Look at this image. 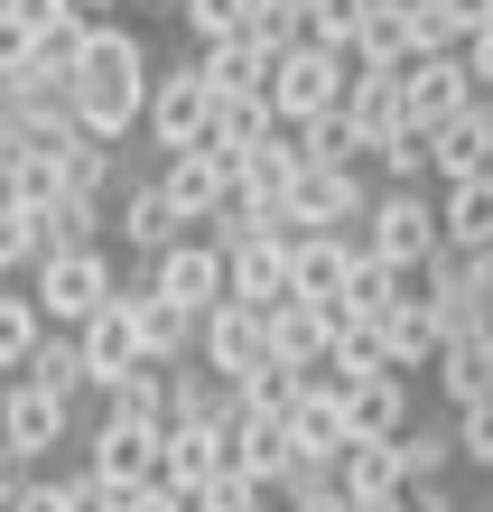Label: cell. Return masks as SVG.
I'll return each mask as SVG.
<instances>
[{"mask_svg": "<svg viewBox=\"0 0 493 512\" xmlns=\"http://www.w3.org/2000/svg\"><path fill=\"white\" fill-rule=\"evenodd\" d=\"M149 84H159V66H149L140 28L94 19V56H84V75H75V122L121 149L131 131H149Z\"/></svg>", "mask_w": 493, "mask_h": 512, "instance_id": "6da1fadb", "label": "cell"}, {"mask_svg": "<svg viewBox=\"0 0 493 512\" xmlns=\"http://www.w3.org/2000/svg\"><path fill=\"white\" fill-rule=\"evenodd\" d=\"M354 94V56L326 47V38H289L280 47V75H270V103H280V122H317V112H345Z\"/></svg>", "mask_w": 493, "mask_h": 512, "instance_id": "7a4b0ae2", "label": "cell"}, {"mask_svg": "<svg viewBox=\"0 0 493 512\" xmlns=\"http://www.w3.org/2000/svg\"><path fill=\"white\" fill-rule=\"evenodd\" d=\"M363 243L391 252L400 270H428V261L447 252V205H438V187H382L373 215H363Z\"/></svg>", "mask_w": 493, "mask_h": 512, "instance_id": "3957f363", "label": "cell"}, {"mask_svg": "<svg viewBox=\"0 0 493 512\" xmlns=\"http://www.w3.org/2000/svg\"><path fill=\"white\" fill-rule=\"evenodd\" d=\"M373 177L363 168H326V159H307L298 168V187L280 196V215H289V233H363V215H373Z\"/></svg>", "mask_w": 493, "mask_h": 512, "instance_id": "277c9868", "label": "cell"}, {"mask_svg": "<svg viewBox=\"0 0 493 512\" xmlns=\"http://www.w3.org/2000/svg\"><path fill=\"white\" fill-rule=\"evenodd\" d=\"M28 289L47 298V326H84L94 308H112L121 298V270L103 243H84V252H47L38 270H28Z\"/></svg>", "mask_w": 493, "mask_h": 512, "instance_id": "5b68a950", "label": "cell"}, {"mask_svg": "<svg viewBox=\"0 0 493 512\" xmlns=\"http://www.w3.org/2000/svg\"><path fill=\"white\" fill-rule=\"evenodd\" d=\"M214 112H224V94H214V75L196 66V56L149 84V140H159V149H205L214 140Z\"/></svg>", "mask_w": 493, "mask_h": 512, "instance_id": "8992f818", "label": "cell"}, {"mask_svg": "<svg viewBox=\"0 0 493 512\" xmlns=\"http://www.w3.org/2000/svg\"><path fill=\"white\" fill-rule=\"evenodd\" d=\"M149 289L159 298H177V308H196V317H214L233 298V261H224V243H214V233H187V243H168L159 261L140 270Z\"/></svg>", "mask_w": 493, "mask_h": 512, "instance_id": "52a82bcc", "label": "cell"}, {"mask_svg": "<svg viewBox=\"0 0 493 512\" xmlns=\"http://www.w3.org/2000/svg\"><path fill=\"white\" fill-rule=\"evenodd\" d=\"M0 438H10L19 457L47 466V447L75 438V401H66V391H47V382H28V373H10V391H0Z\"/></svg>", "mask_w": 493, "mask_h": 512, "instance_id": "ba28073f", "label": "cell"}, {"mask_svg": "<svg viewBox=\"0 0 493 512\" xmlns=\"http://www.w3.org/2000/svg\"><path fill=\"white\" fill-rule=\"evenodd\" d=\"M159 187L177 196V215H187V224L205 233V224H214V215H224V205L242 196V168H233L224 149L205 140V149H168V168H159Z\"/></svg>", "mask_w": 493, "mask_h": 512, "instance_id": "9c48e42d", "label": "cell"}, {"mask_svg": "<svg viewBox=\"0 0 493 512\" xmlns=\"http://www.w3.org/2000/svg\"><path fill=\"white\" fill-rule=\"evenodd\" d=\"M112 233H121V252H140V261H159L168 243H187V215H177V196L159 187V177H121V196H112Z\"/></svg>", "mask_w": 493, "mask_h": 512, "instance_id": "30bf717a", "label": "cell"}, {"mask_svg": "<svg viewBox=\"0 0 493 512\" xmlns=\"http://www.w3.org/2000/svg\"><path fill=\"white\" fill-rule=\"evenodd\" d=\"M84 466L103 475L112 494H140V485H159V429L149 419H94V438H84Z\"/></svg>", "mask_w": 493, "mask_h": 512, "instance_id": "8fae6325", "label": "cell"}, {"mask_svg": "<svg viewBox=\"0 0 493 512\" xmlns=\"http://www.w3.org/2000/svg\"><path fill=\"white\" fill-rule=\"evenodd\" d=\"M196 364H214L224 382L261 373V364H280V354H270V308H252V298H224V308L205 317V345H196Z\"/></svg>", "mask_w": 493, "mask_h": 512, "instance_id": "7c38bea8", "label": "cell"}, {"mask_svg": "<svg viewBox=\"0 0 493 512\" xmlns=\"http://www.w3.org/2000/svg\"><path fill=\"white\" fill-rule=\"evenodd\" d=\"M224 466H233V429H224V419H168V429H159V485L196 494Z\"/></svg>", "mask_w": 493, "mask_h": 512, "instance_id": "4fadbf2b", "label": "cell"}, {"mask_svg": "<svg viewBox=\"0 0 493 512\" xmlns=\"http://www.w3.org/2000/svg\"><path fill=\"white\" fill-rule=\"evenodd\" d=\"M224 261H233V298H252V308L298 298V270H289V261H298V233H289V224H261L252 243H233Z\"/></svg>", "mask_w": 493, "mask_h": 512, "instance_id": "5bb4252c", "label": "cell"}, {"mask_svg": "<svg viewBox=\"0 0 493 512\" xmlns=\"http://www.w3.org/2000/svg\"><path fill=\"white\" fill-rule=\"evenodd\" d=\"M400 94H410V122H456L484 94V75L466 66V47H447V56H410L400 66Z\"/></svg>", "mask_w": 493, "mask_h": 512, "instance_id": "9a60e30c", "label": "cell"}, {"mask_svg": "<svg viewBox=\"0 0 493 512\" xmlns=\"http://www.w3.org/2000/svg\"><path fill=\"white\" fill-rule=\"evenodd\" d=\"M196 66L214 75V94H270V75H280V38H261V28H233V38H205Z\"/></svg>", "mask_w": 493, "mask_h": 512, "instance_id": "2e32d148", "label": "cell"}, {"mask_svg": "<svg viewBox=\"0 0 493 512\" xmlns=\"http://www.w3.org/2000/svg\"><path fill=\"white\" fill-rule=\"evenodd\" d=\"M131 317H140L149 364H196V345H205V317L196 308H177V298H159L149 280H131Z\"/></svg>", "mask_w": 493, "mask_h": 512, "instance_id": "e0dca14e", "label": "cell"}, {"mask_svg": "<svg viewBox=\"0 0 493 512\" xmlns=\"http://www.w3.org/2000/svg\"><path fill=\"white\" fill-rule=\"evenodd\" d=\"M84 336V364H94V391L112 382V373H131V364H149V345H140V317H131V280H121V298L112 308H94L75 326Z\"/></svg>", "mask_w": 493, "mask_h": 512, "instance_id": "ac0fdd59", "label": "cell"}, {"mask_svg": "<svg viewBox=\"0 0 493 512\" xmlns=\"http://www.w3.org/2000/svg\"><path fill=\"white\" fill-rule=\"evenodd\" d=\"M345 122H354V140L373 149V159H382V140H391V131H410V94H400V75H391V66H354Z\"/></svg>", "mask_w": 493, "mask_h": 512, "instance_id": "d6986e66", "label": "cell"}, {"mask_svg": "<svg viewBox=\"0 0 493 512\" xmlns=\"http://www.w3.org/2000/svg\"><path fill=\"white\" fill-rule=\"evenodd\" d=\"M428 168H438V187L493 177V122H484V103H466L456 122H428Z\"/></svg>", "mask_w": 493, "mask_h": 512, "instance_id": "ffe728a7", "label": "cell"}, {"mask_svg": "<svg viewBox=\"0 0 493 512\" xmlns=\"http://www.w3.org/2000/svg\"><path fill=\"white\" fill-rule=\"evenodd\" d=\"M326 345H335V308L326 298H280L270 308V354L298 373H326Z\"/></svg>", "mask_w": 493, "mask_h": 512, "instance_id": "44dd1931", "label": "cell"}, {"mask_svg": "<svg viewBox=\"0 0 493 512\" xmlns=\"http://www.w3.org/2000/svg\"><path fill=\"white\" fill-rule=\"evenodd\" d=\"M400 298H419V270H400L391 252L363 243V252H354V270H345V298H335V308H345V317H391Z\"/></svg>", "mask_w": 493, "mask_h": 512, "instance_id": "7402d4cb", "label": "cell"}, {"mask_svg": "<svg viewBox=\"0 0 493 512\" xmlns=\"http://www.w3.org/2000/svg\"><path fill=\"white\" fill-rule=\"evenodd\" d=\"M345 419H354V438H400L410 429V373H363V382H345Z\"/></svg>", "mask_w": 493, "mask_h": 512, "instance_id": "603a6c76", "label": "cell"}, {"mask_svg": "<svg viewBox=\"0 0 493 512\" xmlns=\"http://www.w3.org/2000/svg\"><path fill=\"white\" fill-rule=\"evenodd\" d=\"M224 429H233V466H242V475H261V485H280V475H289V457H298V447H289V419H270V410H242V401H233Z\"/></svg>", "mask_w": 493, "mask_h": 512, "instance_id": "cb8c5ba5", "label": "cell"}, {"mask_svg": "<svg viewBox=\"0 0 493 512\" xmlns=\"http://www.w3.org/2000/svg\"><path fill=\"white\" fill-rule=\"evenodd\" d=\"M419 56V0H373L363 10V38H354V66H410Z\"/></svg>", "mask_w": 493, "mask_h": 512, "instance_id": "d4e9b609", "label": "cell"}, {"mask_svg": "<svg viewBox=\"0 0 493 512\" xmlns=\"http://www.w3.org/2000/svg\"><path fill=\"white\" fill-rule=\"evenodd\" d=\"M354 252H363V233H298V298H345V270H354Z\"/></svg>", "mask_w": 493, "mask_h": 512, "instance_id": "484cf974", "label": "cell"}, {"mask_svg": "<svg viewBox=\"0 0 493 512\" xmlns=\"http://www.w3.org/2000/svg\"><path fill=\"white\" fill-rule=\"evenodd\" d=\"M326 373H335V382L391 373V326H382V317H345V308H335V345H326Z\"/></svg>", "mask_w": 493, "mask_h": 512, "instance_id": "4316f807", "label": "cell"}, {"mask_svg": "<svg viewBox=\"0 0 493 512\" xmlns=\"http://www.w3.org/2000/svg\"><path fill=\"white\" fill-rule=\"evenodd\" d=\"M94 401H103L112 419H149V429H168V419H177V401H168V364H131V373H112Z\"/></svg>", "mask_w": 493, "mask_h": 512, "instance_id": "83f0119b", "label": "cell"}, {"mask_svg": "<svg viewBox=\"0 0 493 512\" xmlns=\"http://www.w3.org/2000/svg\"><path fill=\"white\" fill-rule=\"evenodd\" d=\"M382 326H391V373H428V364H438V345H447V326H438V308H428V289L400 298Z\"/></svg>", "mask_w": 493, "mask_h": 512, "instance_id": "f1b7e54d", "label": "cell"}, {"mask_svg": "<svg viewBox=\"0 0 493 512\" xmlns=\"http://www.w3.org/2000/svg\"><path fill=\"white\" fill-rule=\"evenodd\" d=\"M335 485H345L354 503H382V494L410 485V475H400V447H391V438H354L345 457H335Z\"/></svg>", "mask_w": 493, "mask_h": 512, "instance_id": "f546056e", "label": "cell"}, {"mask_svg": "<svg viewBox=\"0 0 493 512\" xmlns=\"http://www.w3.org/2000/svg\"><path fill=\"white\" fill-rule=\"evenodd\" d=\"M47 345V298L0 280V373H28V354Z\"/></svg>", "mask_w": 493, "mask_h": 512, "instance_id": "4dcf8cb0", "label": "cell"}, {"mask_svg": "<svg viewBox=\"0 0 493 512\" xmlns=\"http://www.w3.org/2000/svg\"><path fill=\"white\" fill-rule=\"evenodd\" d=\"M28 382L66 391V401H94V364H84V336H75V326H47V345L28 354Z\"/></svg>", "mask_w": 493, "mask_h": 512, "instance_id": "1f68e13d", "label": "cell"}, {"mask_svg": "<svg viewBox=\"0 0 493 512\" xmlns=\"http://www.w3.org/2000/svg\"><path fill=\"white\" fill-rule=\"evenodd\" d=\"M438 205L456 252H493V177H456V187H438Z\"/></svg>", "mask_w": 493, "mask_h": 512, "instance_id": "d6a6232c", "label": "cell"}, {"mask_svg": "<svg viewBox=\"0 0 493 512\" xmlns=\"http://www.w3.org/2000/svg\"><path fill=\"white\" fill-rule=\"evenodd\" d=\"M38 233H47V252H84V243H103V233H112V196H56L47 215H38Z\"/></svg>", "mask_w": 493, "mask_h": 512, "instance_id": "836d02e7", "label": "cell"}, {"mask_svg": "<svg viewBox=\"0 0 493 512\" xmlns=\"http://www.w3.org/2000/svg\"><path fill=\"white\" fill-rule=\"evenodd\" d=\"M391 447H400V475H410V485H428V475H447L456 457H466V447H456V419H447V429H438V419H410Z\"/></svg>", "mask_w": 493, "mask_h": 512, "instance_id": "e575fe53", "label": "cell"}, {"mask_svg": "<svg viewBox=\"0 0 493 512\" xmlns=\"http://www.w3.org/2000/svg\"><path fill=\"white\" fill-rule=\"evenodd\" d=\"M47 261V233H38V205L0 196V280H19V270Z\"/></svg>", "mask_w": 493, "mask_h": 512, "instance_id": "d590c367", "label": "cell"}, {"mask_svg": "<svg viewBox=\"0 0 493 512\" xmlns=\"http://www.w3.org/2000/svg\"><path fill=\"white\" fill-rule=\"evenodd\" d=\"M187 503H196V512H280V485H261V475L224 466V475H214V485H196Z\"/></svg>", "mask_w": 493, "mask_h": 512, "instance_id": "8d00e7d4", "label": "cell"}, {"mask_svg": "<svg viewBox=\"0 0 493 512\" xmlns=\"http://www.w3.org/2000/svg\"><path fill=\"white\" fill-rule=\"evenodd\" d=\"M298 149H307V159H326V168H373V149L354 140L345 112H317V122H298Z\"/></svg>", "mask_w": 493, "mask_h": 512, "instance_id": "74e56055", "label": "cell"}, {"mask_svg": "<svg viewBox=\"0 0 493 512\" xmlns=\"http://www.w3.org/2000/svg\"><path fill=\"white\" fill-rule=\"evenodd\" d=\"M373 168H382V187H438V168H428V122H410V131H391Z\"/></svg>", "mask_w": 493, "mask_h": 512, "instance_id": "f35d334b", "label": "cell"}, {"mask_svg": "<svg viewBox=\"0 0 493 512\" xmlns=\"http://www.w3.org/2000/svg\"><path fill=\"white\" fill-rule=\"evenodd\" d=\"M177 19H187V38H233V28H252L261 19V0H177Z\"/></svg>", "mask_w": 493, "mask_h": 512, "instance_id": "ab89813d", "label": "cell"}, {"mask_svg": "<svg viewBox=\"0 0 493 512\" xmlns=\"http://www.w3.org/2000/svg\"><path fill=\"white\" fill-rule=\"evenodd\" d=\"M363 10H373V0H307V38H326V47H345V56H354Z\"/></svg>", "mask_w": 493, "mask_h": 512, "instance_id": "60d3db41", "label": "cell"}, {"mask_svg": "<svg viewBox=\"0 0 493 512\" xmlns=\"http://www.w3.org/2000/svg\"><path fill=\"white\" fill-rule=\"evenodd\" d=\"M19 66H38V19H19L0 0V75H19Z\"/></svg>", "mask_w": 493, "mask_h": 512, "instance_id": "b9f144b4", "label": "cell"}, {"mask_svg": "<svg viewBox=\"0 0 493 512\" xmlns=\"http://www.w3.org/2000/svg\"><path fill=\"white\" fill-rule=\"evenodd\" d=\"M456 447H466V466H484V475H493V401L456 410Z\"/></svg>", "mask_w": 493, "mask_h": 512, "instance_id": "7bdbcfd3", "label": "cell"}, {"mask_svg": "<svg viewBox=\"0 0 493 512\" xmlns=\"http://www.w3.org/2000/svg\"><path fill=\"white\" fill-rule=\"evenodd\" d=\"M121 512H196L177 485H140V494H121Z\"/></svg>", "mask_w": 493, "mask_h": 512, "instance_id": "ee69618b", "label": "cell"}, {"mask_svg": "<svg viewBox=\"0 0 493 512\" xmlns=\"http://www.w3.org/2000/svg\"><path fill=\"white\" fill-rule=\"evenodd\" d=\"M410 512H466V503L447 494V475H428V485H410Z\"/></svg>", "mask_w": 493, "mask_h": 512, "instance_id": "f6af8a7d", "label": "cell"}, {"mask_svg": "<svg viewBox=\"0 0 493 512\" xmlns=\"http://www.w3.org/2000/svg\"><path fill=\"white\" fill-rule=\"evenodd\" d=\"M466 66L493 84V10H484V28H475V38H466Z\"/></svg>", "mask_w": 493, "mask_h": 512, "instance_id": "bcb514c9", "label": "cell"}, {"mask_svg": "<svg viewBox=\"0 0 493 512\" xmlns=\"http://www.w3.org/2000/svg\"><path fill=\"white\" fill-rule=\"evenodd\" d=\"M363 512H410V485H400V494H382V503H363Z\"/></svg>", "mask_w": 493, "mask_h": 512, "instance_id": "7dc6e473", "label": "cell"}, {"mask_svg": "<svg viewBox=\"0 0 493 512\" xmlns=\"http://www.w3.org/2000/svg\"><path fill=\"white\" fill-rule=\"evenodd\" d=\"M84 10H94V19H112V0H84Z\"/></svg>", "mask_w": 493, "mask_h": 512, "instance_id": "c3c4849f", "label": "cell"}, {"mask_svg": "<svg viewBox=\"0 0 493 512\" xmlns=\"http://www.w3.org/2000/svg\"><path fill=\"white\" fill-rule=\"evenodd\" d=\"M475 103H484V122H493V84H484V94H475Z\"/></svg>", "mask_w": 493, "mask_h": 512, "instance_id": "681fc988", "label": "cell"}, {"mask_svg": "<svg viewBox=\"0 0 493 512\" xmlns=\"http://www.w3.org/2000/svg\"><path fill=\"white\" fill-rule=\"evenodd\" d=\"M466 512H493V503H466Z\"/></svg>", "mask_w": 493, "mask_h": 512, "instance_id": "f907efd6", "label": "cell"}, {"mask_svg": "<svg viewBox=\"0 0 493 512\" xmlns=\"http://www.w3.org/2000/svg\"><path fill=\"white\" fill-rule=\"evenodd\" d=\"M0 391H10V373H0Z\"/></svg>", "mask_w": 493, "mask_h": 512, "instance_id": "816d5d0a", "label": "cell"}, {"mask_svg": "<svg viewBox=\"0 0 493 512\" xmlns=\"http://www.w3.org/2000/svg\"><path fill=\"white\" fill-rule=\"evenodd\" d=\"M168 10H177V0H168Z\"/></svg>", "mask_w": 493, "mask_h": 512, "instance_id": "f5cc1de1", "label": "cell"}, {"mask_svg": "<svg viewBox=\"0 0 493 512\" xmlns=\"http://www.w3.org/2000/svg\"><path fill=\"white\" fill-rule=\"evenodd\" d=\"M280 512H289V503H280Z\"/></svg>", "mask_w": 493, "mask_h": 512, "instance_id": "db71d44e", "label": "cell"}]
</instances>
